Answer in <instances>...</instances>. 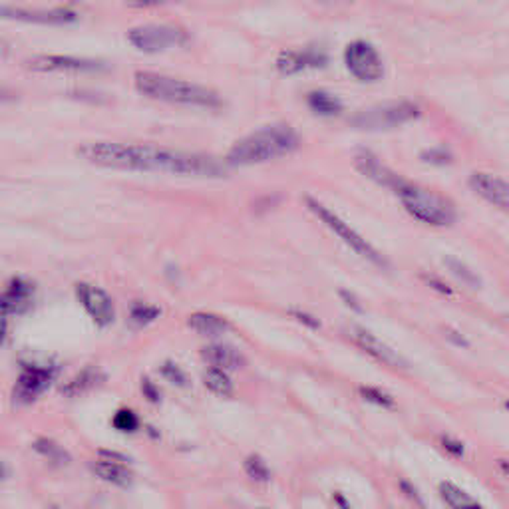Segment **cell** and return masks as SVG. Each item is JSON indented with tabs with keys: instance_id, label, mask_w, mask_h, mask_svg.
<instances>
[{
	"instance_id": "cell-1",
	"label": "cell",
	"mask_w": 509,
	"mask_h": 509,
	"mask_svg": "<svg viewBox=\"0 0 509 509\" xmlns=\"http://www.w3.org/2000/svg\"><path fill=\"white\" fill-rule=\"evenodd\" d=\"M78 155L98 168L120 171H155L191 177H221L225 170L203 153L170 150L144 144L90 142L78 148Z\"/></svg>"
},
{
	"instance_id": "cell-2",
	"label": "cell",
	"mask_w": 509,
	"mask_h": 509,
	"mask_svg": "<svg viewBox=\"0 0 509 509\" xmlns=\"http://www.w3.org/2000/svg\"><path fill=\"white\" fill-rule=\"evenodd\" d=\"M301 148V135L284 124L267 126L241 137L227 153V163L233 168L257 166L284 157Z\"/></svg>"
},
{
	"instance_id": "cell-3",
	"label": "cell",
	"mask_w": 509,
	"mask_h": 509,
	"mask_svg": "<svg viewBox=\"0 0 509 509\" xmlns=\"http://www.w3.org/2000/svg\"><path fill=\"white\" fill-rule=\"evenodd\" d=\"M133 84L139 94L157 100V102H166V104L205 108V110H217L223 104L219 94L213 92L207 86L155 74V72H146V70L137 72L133 76Z\"/></svg>"
},
{
	"instance_id": "cell-4",
	"label": "cell",
	"mask_w": 509,
	"mask_h": 509,
	"mask_svg": "<svg viewBox=\"0 0 509 509\" xmlns=\"http://www.w3.org/2000/svg\"><path fill=\"white\" fill-rule=\"evenodd\" d=\"M388 189L396 193L402 207L406 209L416 221L424 225L450 227L457 219V211H455L452 199L438 191L420 188L412 181L402 179L400 175H394Z\"/></svg>"
},
{
	"instance_id": "cell-5",
	"label": "cell",
	"mask_w": 509,
	"mask_h": 509,
	"mask_svg": "<svg viewBox=\"0 0 509 509\" xmlns=\"http://www.w3.org/2000/svg\"><path fill=\"white\" fill-rule=\"evenodd\" d=\"M304 205H306V209H308L321 223H324V225L328 227L344 245L348 247L350 251H354L359 257L366 259L368 263L376 264V267H386V259L378 253L376 249L370 245V243L360 235L359 231H354L346 221H342L335 211H330L326 205H322L317 197L304 195Z\"/></svg>"
},
{
	"instance_id": "cell-6",
	"label": "cell",
	"mask_w": 509,
	"mask_h": 509,
	"mask_svg": "<svg viewBox=\"0 0 509 509\" xmlns=\"http://www.w3.org/2000/svg\"><path fill=\"white\" fill-rule=\"evenodd\" d=\"M420 115H422V108L418 102L400 100V102H390L386 106H378L372 110L357 113L350 120V126L360 128V130H390V128L418 120Z\"/></svg>"
},
{
	"instance_id": "cell-7",
	"label": "cell",
	"mask_w": 509,
	"mask_h": 509,
	"mask_svg": "<svg viewBox=\"0 0 509 509\" xmlns=\"http://www.w3.org/2000/svg\"><path fill=\"white\" fill-rule=\"evenodd\" d=\"M128 40L135 50L155 54L188 42V32L177 24H142L128 30Z\"/></svg>"
},
{
	"instance_id": "cell-8",
	"label": "cell",
	"mask_w": 509,
	"mask_h": 509,
	"mask_svg": "<svg viewBox=\"0 0 509 509\" xmlns=\"http://www.w3.org/2000/svg\"><path fill=\"white\" fill-rule=\"evenodd\" d=\"M344 66L360 82H378L384 76L382 56L366 40H352L344 48Z\"/></svg>"
},
{
	"instance_id": "cell-9",
	"label": "cell",
	"mask_w": 509,
	"mask_h": 509,
	"mask_svg": "<svg viewBox=\"0 0 509 509\" xmlns=\"http://www.w3.org/2000/svg\"><path fill=\"white\" fill-rule=\"evenodd\" d=\"M24 66L32 72H100L106 68L100 60L68 54H42L30 58Z\"/></svg>"
},
{
	"instance_id": "cell-10",
	"label": "cell",
	"mask_w": 509,
	"mask_h": 509,
	"mask_svg": "<svg viewBox=\"0 0 509 509\" xmlns=\"http://www.w3.org/2000/svg\"><path fill=\"white\" fill-rule=\"evenodd\" d=\"M0 19L16 20L24 24H44V26H62L76 22V12L70 8H22L0 4Z\"/></svg>"
},
{
	"instance_id": "cell-11",
	"label": "cell",
	"mask_w": 509,
	"mask_h": 509,
	"mask_svg": "<svg viewBox=\"0 0 509 509\" xmlns=\"http://www.w3.org/2000/svg\"><path fill=\"white\" fill-rule=\"evenodd\" d=\"M52 384V368L24 364V370L14 386V402L20 406L32 404L38 396H42Z\"/></svg>"
},
{
	"instance_id": "cell-12",
	"label": "cell",
	"mask_w": 509,
	"mask_h": 509,
	"mask_svg": "<svg viewBox=\"0 0 509 509\" xmlns=\"http://www.w3.org/2000/svg\"><path fill=\"white\" fill-rule=\"evenodd\" d=\"M76 297L98 326L112 324L115 310H113L112 297L104 289L88 283H78L76 284Z\"/></svg>"
},
{
	"instance_id": "cell-13",
	"label": "cell",
	"mask_w": 509,
	"mask_h": 509,
	"mask_svg": "<svg viewBox=\"0 0 509 509\" xmlns=\"http://www.w3.org/2000/svg\"><path fill=\"white\" fill-rule=\"evenodd\" d=\"M468 185L484 201L509 213V181L491 173H472Z\"/></svg>"
},
{
	"instance_id": "cell-14",
	"label": "cell",
	"mask_w": 509,
	"mask_h": 509,
	"mask_svg": "<svg viewBox=\"0 0 509 509\" xmlns=\"http://www.w3.org/2000/svg\"><path fill=\"white\" fill-rule=\"evenodd\" d=\"M328 64V56L317 48L304 50H284L277 58V70L283 76H295L306 70H321Z\"/></svg>"
},
{
	"instance_id": "cell-15",
	"label": "cell",
	"mask_w": 509,
	"mask_h": 509,
	"mask_svg": "<svg viewBox=\"0 0 509 509\" xmlns=\"http://www.w3.org/2000/svg\"><path fill=\"white\" fill-rule=\"evenodd\" d=\"M352 339H354V342L359 344L366 354H370L378 362H382V364H386L390 368H408L406 359L400 357L396 350L390 348L386 342H382L378 337H374L370 330H366L362 326H354L352 328Z\"/></svg>"
},
{
	"instance_id": "cell-16",
	"label": "cell",
	"mask_w": 509,
	"mask_h": 509,
	"mask_svg": "<svg viewBox=\"0 0 509 509\" xmlns=\"http://www.w3.org/2000/svg\"><path fill=\"white\" fill-rule=\"evenodd\" d=\"M36 286L26 277H12L6 291L0 295V306L6 315H24L34 302Z\"/></svg>"
},
{
	"instance_id": "cell-17",
	"label": "cell",
	"mask_w": 509,
	"mask_h": 509,
	"mask_svg": "<svg viewBox=\"0 0 509 509\" xmlns=\"http://www.w3.org/2000/svg\"><path fill=\"white\" fill-rule=\"evenodd\" d=\"M201 359L205 360L209 366H215L221 370H239L245 364L243 354L229 344H209L201 350Z\"/></svg>"
},
{
	"instance_id": "cell-18",
	"label": "cell",
	"mask_w": 509,
	"mask_h": 509,
	"mask_svg": "<svg viewBox=\"0 0 509 509\" xmlns=\"http://www.w3.org/2000/svg\"><path fill=\"white\" fill-rule=\"evenodd\" d=\"M357 170L362 173V175H366L368 179H372V181H376L378 185H384V188H388L390 183H392V179H394V175L396 173H392V171L388 170L380 159H378L374 153H370L368 150H362L357 155Z\"/></svg>"
},
{
	"instance_id": "cell-19",
	"label": "cell",
	"mask_w": 509,
	"mask_h": 509,
	"mask_svg": "<svg viewBox=\"0 0 509 509\" xmlns=\"http://www.w3.org/2000/svg\"><path fill=\"white\" fill-rule=\"evenodd\" d=\"M94 473L100 479L112 484L115 488H122V490L132 488L133 484V473L126 464H112V462L98 460L94 464Z\"/></svg>"
},
{
	"instance_id": "cell-20",
	"label": "cell",
	"mask_w": 509,
	"mask_h": 509,
	"mask_svg": "<svg viewBox=\"0 0 509 509\" xmlns=\"http://www.w3.org/2000/svg\"><path fill=\"white\" fill-rule=\"evenodd\" d=\"M191 330H195L201 337H219L229 330V322L213 313H193L188 319Z\"/></svg>"
},
{
	"instance_id": "cell-21",
	"label": "cell",
	"mask_w": 509,
	"mask_h": 509,
	"mask_svg": "<svg viewBox=\"0 0 509 509\" xmlns=\"http://www.w3.org/2000/svg\"><path fill=\"white\" fill-rule=\"evenodd\" d=\"M440 497L452 509H484L470 493L460 490L452 482H442L440 484Z\"/></svg>"
},
{
	"instance_id": "cell-22",
	"label": "cell",
	"mask_w": 509,
	"mask_h": 509,
	"mask_svg": "<svg viewBox=\"0 0 509 509\" xmlns=\"http://www.w3.org/2000/svg\"><path fill=\"white\" fill-rule=\"evenodd\" d=\"M308 108L319 115H324V117H332V115H339L342 112V104H340L339 98H335L332 94L324 92V90H315L310 92L308 98Z\"/></svg>"
},
{
	"instance_id": "cell-23",
	"label": "cell",
	"mask_w": 509,
	"mask_h": 509,
	"mask_svg": "<svg viewBox=\"0 0 509 509\" xmlns=\"http://www.w3.org/2000/svg\"><path fill=\"white\" fill-rule=\"evenodd\" d=\"M102 378L104 376H102L100 370H95V368H86V370H82L74 380H70V382L62 388V394L68 398L84 394L86 390H90V388H94L95 384H100Z\"/></svg>"
},
{
	"instance_id": "cell-24",
	"label": "cell",
	"mask_w": 509,
	"mask_h": 509,
	"mask_svg": "<svg viewBox=\"0 0 509 509\" xmlns=\"http://www.w3.org/2000/svg\"><path fill=\"white\" fill-rule=\"evenodd\" d=\"M32 450L40 453V455H44L46 460H50L56 466H68L72 462L70 453L66 452L62 446H58L56 442L50 440V438H36L34 444H32Z\"/></svg>"
},
{
	"instance_id": "cell-25",
	"label": "cell",
	"mask_w": 509,
	"mask_h": 509,
	"mask_svg": "<svg viewBox=\"0 0 509 509\" xmlns=\"http://www.w3.org/2000/svg\"><path fill=\"white\" fill-rule=\"evenodd\" d=\"M203 384L207 386L209 392H213L217 396H233V382L225 374V370H221V368L209 366L205 374H203Z\"/></svg>"
},
{
	"instance_id": "cell-26",
	"label": "cell",
	"mask_w": 509,
	"mask_h": 509,
	"mask_svg": "<svg viewBox=\"0 0 509 509\" xmlns=\"http://www.w3.org/2000/svg\"><path fill=\"white\" fill-rule=\"evenodd\" d=\"M444 264H446V269L452 273L453 277H455L457 281H462L464 284H468V286H472V289H477V286L482 284L479 283V277H477L464 261H460L457 257L448 255V257L444 259Z\"/></svg>"
},
{
	"instance_id": "cell-27",
	"label": "cell",
	"mask_w": 509,
	"mask_h": 509,
	"mask_svg": "<svg viewBox=\"0 0 509 509\" xmlns=\"http://www.w3.org/2000/svg\"><path fill=\"white\" fill-rule=\"evenodd\" d=\"M159 315H161V308L159 306H153V304H148V302L137 301L130 306V322H132L133 326H137V328L151 324Z\"/></svg>"
},
{
	"instance_id": "cell-28",
	"label": "cell",
	"mask_w": 509,
	"mask_h": 509,
	"mask_svg": "<svg viewBox=\"0 0 509 509\" xmlns=\"http://www.w3.org/2000/svg\"><path fill=\"white\" fill-rule=\"evenodd\" d=\"M243 468H245L247 475L257 482V484H267L271 479V470L269 466L264 464V460L261 455L253 453V455H247L245 462H243Z\"/></svg>"
},
{
	"instance_id": "cell-29",
	"label": "cell",
	"mask_w": 509,
	"mask_h": 509,
	"mask_svg": "<svg viewBox=\"0 0 509 509\" xmlns=\"http://www.w3.org/2000/svg\"><path fill=\"white\" fill-rule=\"evenodd\" d=\"M112 424L115 430L126 432V434H132V432H135V430L139 428V420H137V416L133 414L130 408H122V410H117V412L113 414Z\"/></svg>"
},
{
	"instance_id": "cell-30",
	"label": "cell",
	"mask_w": 509,
	"mask_h": 509,
	"mask_svg": "<svg viewBox=\"0 0 509 509\" xmlns=\"http://www.w3.org/2000/svg\"><path fill=\"white\" fill-rule=\"evenodd\" d=\"M159 374L166 378L168 382H171L173 386H179V388H183V386H189V378L188 374L175 364V362H171V360H166L161 366H159Z\"/></svg>"
},
{
	"instance_id": "cell-31",
	"label": "cell",
	"mask_w": 509,
	"mask_h": 509,
	"mask_svg": "<svg viewBox=\"0 0 509 509\" xmlns=\"http://www.w3.org/2000/svg\"><path fill=\"white\" fill-rule=\"evenodd\" d=\"M360 396L364 398L366 402L370 404H376L380 408H394V398L378 388H372V386H360L359 388Z\"/></svg>"
},
{
	"instance_id": "cell-32",
	"label": "cell",
	"mask_w": 509,
	"mask_h": 509,
	"mask_svg": "<svg viewBox=\"0 0 509 509\" xmlns=\"http://www.w3.org/2000/svg\"><path fill=\"white\" fill-rule=\"evenodd\" d=\"M420 157H422L424 161L432 163V166H438V168L452 163V153H450V150H446V148H432V150H424Z\"/></svg>"
},
{
	"instance_id": "cell-33",
	"label": "cell",
	"mask_w": 509,
	"mask_h": 509,
	"mask_svg": "<svg viewBox=\"0 0 509 509\" xmlns=\"http://www.w3.org/2000/svg\"><path fill=\"white\" fill-rule=\"evenodd\" d=\"M398 486H400V490H402V493L414 504L416 508L418 509H426V501H424V497L420 495V491H418V488H414L408 479H400L398 482Z\"/></svg>"
},
{
	"instance_id": "cell-34",
	"label": "cell",
	"mask_w": 509,
	"mask_h": 509,
	"mask_svg": "<svg viewBox=\"0 0 509 509\" xmlns=\"http://www.w3.org/2000/svg\"><path fill=\"white\" fill-rule=\"evenodd\" d=\"M98 457L104 460V462H112V464H132V457L126 455V453L113 452V450H98Z\"/></svg>"
},
{
	"instance_id": "cell-35",
	"label": "cell",
	"mask_w": 509,
	"mask_h": 509,
	"mask_svg": "<svg viewBox=\"0 0 509 509\" xmlns=\"http://www.w3.org/2000/svg\"><path fill=\"white\" fill-rule=\"evenodd\" d=\"M291 317L293 319H297V321L304 324V326H308V328H321V321L317 319V317H313V315H308V313H304V310H299V308H293L291 310Z\"/></svg>"
},
{
	"instance_id": "cell-36",
	"label": "cell",
	"mask_w": 509,
	"mask_h": 509,
	"mask_svg": "<svg viewBox=\"0 0 509 509\" xmlns=\"http://www.w3.org/2000/svg\"><path fill=\"white\" fill-rule=\"evenodd\" d=\"M440 442H442V448H444L446 452L452 453L453 457H464V453H466V448H464V444H462V442H457V440H452V438H442Z\"/></svg>"
},
{
	"instance_id": "cell-37",
	"label": "cell",
	"mask_w": 509,
	"mask_h": 509,
	"mask_svg": "<svg viewBox=\"0 0 509 509\" xmlns=\"http://www.w3.org/2000/svg\"><path fill=\"white\" fill-rule=\"evenodd\" d=\"M142 394L146 396V400H150V402H159V398H161V392H159V388L148 380V378H142Z\"/></svg>"
},
{
	"instance_id": "cell-38",
	"label": "cell",
	"mask_w": 509,
	"mask_h": 509,
	"mask_svg": "<svg viewBox=\"0 0 509 509\" xmlns=\"http://www.w3.org/2000/svg\"><path fill=\"white\" fill-rule=\"evenodd\" d=\"M424 281L428 283V286H432L434 291H438L440 295H446V297H452L453 291L448 286V284L444 283L442 279H438V277H424Z\"/></svg>"
},
{
	"instance_id": "cell-39",
	"label": "cell",
	"mask_w": 509,
	"mask_h": 509,
	"mask_svg": "<svg viewBox=\"0 0 509 509\" xmlns=\"http://www.w3.org/2000/svg\"><path fill=\"white\" fill-rule=\"evenodd\" d=\"M340 295V299H342V302L350 308V310H354V313H362V304H360V301L352 295V293H348V291H340L339 293Z\"/></svg>"
},
{
	"instance_id": "cell-40",
	"label": "cell",
	"mask_w": 509,
	"mask_h": 509,
	"mask_svg": "<svg viewBox=\"0 0 509 509\" xmlns=\"http://www.w3.org/2000/svg\"><path fill=\"white\" fill-rule=\"evenodd\" d=\"M168 0H128V4L133 8H151V6H159Z\"/></svg>"
},
{
	"instance_id": "cell-41",
	"label": "cell",
	"mask_w": 509,
	"mask_h": 509,
	"mask_svg": "<svg viewBox=\"0 0 509 509\" xmlns=\"http://www.w3.org/2000/svg\"><path fill=\"white\" fill-rule=\"evenodd\" d=\"M446 339L452 340L455 346H464V348H468V346H470V342L464 339L460 332H455V330H446Z\"/></svg>"
},
{
	"instance_id": "cell-42",
	"label": "cell",
	"mask_w": 509,
	"mask_h": 509,
	"mask_svg": "<svg viewBox=\"0 0 509 509\" xmlns=\"http://www.w3.org/2000/svg\"><path fill=\"white\" fill-rule=\"evenodd\" d=\"M6 319H8V315H6L4 308L0 306V344H2L4 339H6Z\"/></svg>"
},
{
	"instance_id": "cell-43",
	"label": "cell",
	"mask_w": 509,
	"mask_h": 509,
	"mask_svg": "<svg viewBox=\"0 0 509 509\" xmlns=\"http://www.w3.org/2000/svg\"><path fill=\"white\" fill-rule=\"evenodd\" d=\"M14 98H16L14 92H10L8 88L0 86V102H10V100H14Z\"/></svg>"
},
{
	"instance_id": "cell-44",
	"label": "cell",
	"mask_w": 509,
	"mask_h": 509,
	"mask_svg": "<svg viewBox=\"0 0 509 509\" xmlns=\"http://www.w3.org/2000/svg\"><path fill=\"white\" fill-rule=\"evenodd\" d=\"M335 501L339 504L340 509H350V506H348V501L344 499V495H342V493H339V491L335 493Z\"/></svg>"
},
{
	"instance_id": "cell-45",
	"label": "cell",
	"mask_w": 509,
	"mask_h": 509,
	"mask_svg": "<svg viewBox=\"0 0 509 509\" xmlns=\"http://www.w3.org/2000/svg\"><path fill=\"white\" fill-rule=\"evenodd\" d=\"M6 477V468L2 466V462H0V479H4Z\"/></svg>"
},
{
	"instance_id": "cell-46",
	"label": "cell",
	"mask_w": 509,
	"mask_h": 509,
	"mask_svg": "<svg viewBox=\"0 0 509 509\" xmlns=\"http://www.w3.org/2000/svg\"><path fill=\"white\" fill-rule=\"evenodd\" d=\"M499 466L504 468V472L509 473V464H508V462H504V460H501V462H499Z\"/></svg>"
},
{
	"instance_id": "cell-47",
	"label": "cell",
	"mask_w": 509,
	"mask_h": 509,
	"mask_svg": "<svg viewBox=\"0 0 509 509\" xmlns=\"http://www.w3.org/2000/svg\"><path fill=\"white\" fill-rule=\"evenodd\" d=\"M506 408H508V410H509V400H508V402H506Z\"/></svg>"
},
{
	"instance_id": "cell-48",
	"label": "cell",
	"mask_w": 509,
	"mask_h": 509,
	"mask_svg": "<svg viewBox=\"0 0 509 509\" xmlns=\"http://www.w3.org/2000/svg\"><path fill=\"white\" fill-rule=\"evenodd\" d=\"M261 509H269V508H261Z\"/></svg>"
}]
</instances>
